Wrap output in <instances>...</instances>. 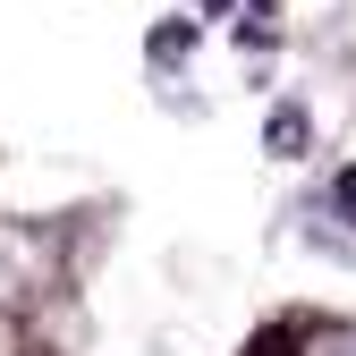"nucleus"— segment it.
<instances>
[{
	"label": "nucleus",
	"mask_w": 356,
	"mask_h": 356,
	"mask_svg": "<svg viewBox=\"0 0 356 356\" xmlns=\"http://www.w3.org/2000/svg\"><path fill=\"white\" fill-rule=\"evenodd\" d=\"M297 145H305V119H297V111H272V153H280V161H289V153H297Z\"/></svg>",
	"instance_id": "obj_1"
}]
</instances>
